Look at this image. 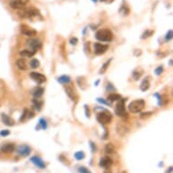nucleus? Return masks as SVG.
<instances>
[{"instance_id": "nucleus-26", "label": "nucleus", "mask_w": 173, "mask_h": 173, "mask_svg": "<svg viewBox=\"0 0 173 173\" xmlns=\"http://www.w3.org/2000/svg\"><path fill=\"white\" fill-rule=\"evenodd\" d=\"M120 99H122V96L119 93H110L107 98V100L111 102H117Z\"/></svg>"}, {"instance_id": "nucleus-27", "label": "nucleus", "mask_w": 173, "mask_h": 173, "mask_svg": "<svg viewBox=\"0 0 173 173\" xmlns=\"http://www.w3.org/2000/svg\"><path fill=\"white\" fill-rule=\"evenodd\" d=\"M33 104H34V107L36 108L37 111H40L41 108L43 106V102L39 100V98H34L33 100Z\"/></svg>"}, {"instance_id": "nucleus-6", "label": "nucleus", "mask_w": 173, "mask_h": 173, "mask_svg": "<svg viewBox=\"0 0 173 173\" xmlns=\"http://www.w3.org/2000/svg\"><path fill=\"white\" fill-rule=\"evenodd\" d=\"M28 2V0H12L10 2V6L13 9L23 10L25 9Z\"/></svg>"}, {"instance_id": "nucleus-39", "label": "nucleus", "mask_w": 173, "mask_h": 173, "mask_svg": "<svg viewBox=\"0 0 173 173\" xmlns=\"http://www.w3.org/2000/svg\"><path fill=\"white\" fill-rule=\"evenodd\" d=\"M151 114H152V113H151V112H148V113H142L141 114V119L148 118V117H150Z\"/></svg>"}, {"instance_id": "nucleus-34", "label": "nucleus", "mask_w": 173, "mask_h": 173, "mask_svg": "<svg viewBox=\"0 0 173 173\" xmlns=\"http://www.w3.org/2000/svg\"><path fill=\"white\" fill-rule=\"evenodd\" d=\"M28 113H29V112L27 111V109H25V110H24V113H22L21 117H20L19 121H20V122H23V121L25 120V118H28Z\"/></svg>"}, {"instance_id": "nucleus-25", "label": "nucleus", "mask_w": 173, "mask_h": 173, "mask_svg": "<svg viewBox=\"0 0 173 173\" xmlns=\"http://www.w3.org/2000/svg\"><path fill=\"white\" fill-rule=\"evenodd\" d=\"M119 14L122 16H127L130 14V8L127 5H121V8L119 9Z\"/></svg>"}, {"instance_id": "nucleus-36", "label": "nucleus", "mask_w": 173, "mask_h": 173, "mask_svg": "<svg viewBox=\"0 0 173 173\" xmlns=\"http://www.w3.org/2000/svg\"><path fill=\"white\" fill-rule=\"evenodd\" d=\"M163 72V66H158L156 69H155V73L157 75H161Z\"/></svg>"}, {"instance_id": "nucleus-5", "label": "nucleus", "mask_w": 173, "mask_h": 173, "mask_svg": "<svg viewBox=\"0 0 173 173\" xmlns=\"http://www.w3.org/2000/svg\"><path fill=\"white\" fill-rule=\"evenodd\" d=\"M115 114L119 117H124L126 115L125 100L120 99L119 101H117V104L115 106Z\"/></svg>"}, {"instance_id": "nucleus-23", "label": "nucleus", "mask_w": 173, "mask_h": 173, "mask_svg": "<svg viewBox=\"0 0 173 173\" xmlns=\"http://www.w3.org/2000/svg\"><path fill=\"white\" fill-rule=\"evenodd\" d=\"M150 81L148 78H145L142 82H141V90L142 92H146L148 91V90L150 89Z\"/></svg>"}, {"instance_id": "nucleus-9", "label": "nucleus", "mask_w": 173, "mask_h": 173, "mask_svg": "<svg viewBox=\"0 0 173 173\" xmlns=\"http://www.w3.org/2000/svg\"><path fill=\"white\" fill-rule=\"evenodd\" d=\"M30 77L33 79V81H34L36 82L39 84H42L44 82H46V77L40 73H37V72H32L30 73Z\"/></svg>"}, {"instance_id": "nucleus-8", "label": "nucleus", "mask_w": 173, "mask_h": 173, "mask_svg": "<svg viewBox=\"0 0 173 173\" xmlns=\"http://www.w3.org/2000/svg\"><path fill=\"white\" fill-rule=\"evenodd\" d=\"M65 91L67 94V96L70 98L73 102H76L78 100V94L76 93L74 88L72 85H65Z\"/></svg>"}, {"instance_id": "nucleus-30", "label": "nucleus", "mask_w": 173, "mask_h": 173, "mask_svg": "<svg viewBox=\"0 0 173 173\" xmlns=\"http://www.w3.org/2000/svg\"><path fill=\"white\" fill-rule=\"evenodd\" d=\"M77 84L80 87L84 89V86H86V79L84 77H78L77 79Z\"/></svg>"}, {"instance_id": "nucleus-20", "label": "nucleus", "mask_w": 173, "mask_h": 173, "mask_svg": "<svg viewBox=\"0 0 173 173\" xmlns=\"http://www.w3.org/2000/svg\"><path fill=\"white\" fill-rule=\"evenodd\" d=\"M143 74V70L142 68L139 67V68H136L135 70L132 72V77L135 81H138L141 78V76Z\"/></svg>"}, {"instance_id": "nucleus-31", "label": "nucleus", "mask_w": 173, "mask_h": 173, "mask_svg": "<svg viewBox=\"0 0 173 173\" xmlns=\"http://www.w3.org/2000/svg\"><path fill=\"white\" fill-rule=\"evenodd\" d=\"M29 65H30V67H31V68L36 69V68H38V67H39V65H40V62H39L37 59H32Z\"/></svg>"}, {"instance_id": "nucleus-19", "label": "nucleus", "mask_w": 173, "mask_h": 173, "mask_svg": "<svg viewBox=\"0 0 173 173\" xmlns=\"http://www.w3.org/2000/svg\"><path fill=\"white\" fill-rule=\"evenodd\" d=\"M36 54V52L33 50H29V49H25L19 52V55L21 57H25V58H30L33 57L34 55Z\"/></svg>"}, {"instance_id": "nucleus-38", "label": "nucleus", "mask_w": 173, "mask_h": 173, "mask_svg": "<svg viewBox=\"0 0 173 173\" xmlns=\"http://www.w3.org/2000/svg\"><path fill=\"white\" fill-rule=\"evenodd\" d=\"M165 39L167 40V41H170L172 39V30H169L167 34H166V36H165Z\"/></svg>"}, {"instance_id": "nucleus-15", "label": "nucleus", "mask_w": 173, "mask_h": 173, "mask_svg": "<svg viewBox=\"0 0 173 173\" xmlns=\"http://www.w3.org/2000/svg\"><path fill=\"white\" fill-rule=\"evenodd\" d=\"M15 150H16V146L13 143H5L1 147V149H0L2 153H5V154L13 153V152L15 151Z\"/></svg>"}, {"instance_id": "nucleus-18", "label": "nucleus", "mask_w": 173, "mask_h": 173, "mask_svg": "<svg viewBox=\"0 0 173 173\" xmlns=\"http://www.w3.org/2000/svg\"><path fill=\"white\" fill-rule=\"evenodd\" d=\"M16 67L19 69V70H21V71H25L27 69V64H26L25 60L23 59V58L17 59L16 63Z\"/></svg>"}, {"instance_id": "nucleus-2", "label": "nucleus", "mask_w": 173, "mask_h": 173, "mask_svg": "<svg viewBox=\"0 0 173 173\" xmlns=\"http://www.w3.org/2000/svg\"><path fill=\"white\" fill-rule=\"evenodd\" d=\"M145 107V102L142 99H139V100H134L131 102H130V104L128 106V109L130 113H141V111L144 109Z\"/></svg>"}, {"instance_id": "nucleus-1", "label": "nucleus", "mask_w": 173, "mask_h": 173, "mask_svg": "<svg viewBox=\"0 0 173 173\" xmlns=\"http://www.w3.org/2000/svg\"><path fill=\"white\" fill-rule=\"evenodd\" d=\"M95 38L101 42H111L113 39V34L110 29H100L96 32Z\"/></svg>"}, {"instance_id": "nucleus-11", "label": "nucleus", "mask_w": 173, "mask_h": 173, "mask_svg": "<svg viewBox=\"0 0 173 173\" xmlns=\"http://www.w3.org/2000/svg\"><path fill=\"white\" fill-rule=\"evenodd\" d=\"M109 49V46L104 44H101V43H95L93 45V50L96 54H102L107 52Z\"/></svg>"}, {"instance_id": "nucleus-7", "label": "nucleus", "mask_w": 173, "mask_h": 173, "mask_svg": "<svg viewBox=\"0 0 173 173\" xmlns=\"http://www.w3.org/2000/svg\"><path fill=\"white\" fill-rule=\"evenodd\" d=\"M20 31H21V33L23 34H25V36H28V37H33L37 34V32L36 29H34L31 26L25 25V24L20 25Z\"/></svg>"}, {"instance_id": "nucleus-17", "label": "nucleus", "mask_w": 173, "mask_h": 173, "mask_svg": "<svg viewBox=\"0 0 173 173\" xmlns=\"http://www.w3.org/2000/svg\"><path fill=\"white\" fill-rule=\"evenodd\" d=\"M2 121L5 125L6 126H14L15 125V120L11 118L10 116L6 114H2Z\"/></svg>"}, {"instance_id": "nucleus-40", "label": "nucleus", "mask_w": 173, "mask_h": 173, "mask_svg": "<svg viewBox=\"0 0 173 173\" xmlns=\"http://www.w3.org/2000/svg\"><path fill=\"white\" fill-rule=\"evenodd\" d=\"M70 43H71V45H76L78 43V39L76 38V37H73V38H71L70 39Z\"/></svg>"}, {"instance_id": "nucleus-3", "label": "nucleus", "mask_w": 173, "mask_h": 173, "mask_svg": "<svg viewBox=\"0 0 173 173\" xmlns=\"http://www.w3.org/2000/svg\"><path fill=\"white\" fill-rule=\"evenodd\" d=\"M23 17H26L32 20L34 19H42V16H41V13L38 9L36 8H30V9H23V11L20 13Z\"/></svg>"}, {"instance_id": "nucleus-28", "label": "nucleus", "mask_w": 173, "mask_h": 173, "mask_svg": "<svg viewBox=\"0 0 173 173\" xmlns=\"http://www.w3.org/2000/svg\"><path fill=\"white\" fill-rule=\"evenodd\" d=\"M111 62H112V59H110V60L106 61L105 63L102 65V68H101V70H100V73H101V74H102V73H104L106 72V70L108 69V67H109V65H110V64H111Z\"/></svg>"}, {"instance_id": "nucleus-33", "label": "nucleus", "mask_w": 173, "mask_h": 173, "mask_svg": "<svg viewBox=\"0 0 173 173\" xmlns=\"http://www.w3.org/2000/svg\"><path fill=\"white\" fill-rule=\"evenodd\" d=\"M38 128H41L42 130H45L47 128V123H46V121L45 119H40Z\"/></svg>"}, {"instance_id": "nucleus-37", "label": "nucleus", "mask_w": 173, "mask_h": 173, "mask_svg": "<svg viewBox=\"0 0 173 173\" xmlns=\"http://www.w3.org/2000/svg\"><path fill=\"white\" fill-rule=\"evenodd\" d=\"M10 134V130H3L0 131V135H1L2 137H5V136H8Z\"/></svg>"}, {"instance_id": "nucleus-35", "label": "nucleus", "mask_w": 173, "mask_h": 173, "mask_svg": "<svg viewBox=\"0 0 173 173\" xmlns=\"http://www.w3.org/2000/svg\"><path fill=\"white\" fill-rule=\"evenodd\" d=\"M78 171L79 173H91V170H88L86 167H84V166H81V167L78 168Z\"/></svg>"}, {"instance_id": "nucleus-44", "label": "nucleus", "mask_w": 173, "mask_h": 173, "mask_svg": "<svg viewBox=\"0 0 173 173\" xmlns=\"http://www.w3.org/2000/svg\"><path fill=\"white\" fill-rule=\"evenodd\" d=\"M89 107H87V105H84V109H85V115H86V117H90V112H89V109H88Z\"/></svg>"}, {"instance_id": "nucleus-16", "label": "nucleus", "mask_w": 173, "mask_h": 173, "mask_svg": "<svg viewBox=\"0 0 173 173\" xmlns=\"http://www.w3.org/2000/svg\"><path fill=\"white\" fill-rule=\"evenodd\" d=\"M30 161L36 166V167L40 169H45V163L43 161V160L38 156H34L30 159Z\"/></svg>"}, {"instance_id": "nucleus-42", "label": "nucleus", "mask_w": 173, "mask_h": 173, "mask_svg": "<svg viewBox=\"0 0 173 173\" xmlns=\"http://www.w3.org/2000/svg\"><path fill=\"white\" fill-rule=\"evenodd\" d=\"M100 1L102 2V3H105V4H112L114 0H100Z\"/></svg>"}, {"instance_id": "nucleus-45", "label": "nucleus", "mask_w": 173, "mask_h": 173, "mask_svg": "<svg viewBox=\"0 0 173 173\" xmlns=\"http://www.w3.org/2000/svg\"><path fill=\"white\" fill-rule=\"evenodd\" d=\"M103 173H112V172H111L109 170H104V172H103Z\"/></svg>"}, {"instance_id": "nucleus-14", "label": "nucleus", "mask_w": 173, "mask_h": 173, "mask_svg": "<svg viewBox=\"0 0 173 173\" xmlns=\"http://www.w3.org/2000/svg\"><path fill=\"white\" fill-rule=\"evenodd\" d=\"M113 160L110 157H103V158H102L101 160H100L99 165H100L101 168L108 170V169H110L111 166L113 165Z\"/></svg>"}, {"instance_id": "nucleus-32", "label": "nucleus", "mask_w": 173, "mask_h": 173, "mask_svg": "<svg viewBox=\"0 0 173 173\" xmlns=\"http://www.w3.org/2000/svg\"><path fill=\"white\" fill-rule=\"evenodd\" d=\"M153 31L152 30H146L142 34H141V39H145V38H148L150 36H151L152 34H153Z\"/></svg>"}, {"instance_id": "nucleus-12", "label": "nucleus", "mask_w": 173, "mask_h": 173, "mask_svg": "<svg viewBox=\"0 0 173 173\" xmlns=\"http://www.w3.org/2000/svg\"><path fill=\"white\" fill-rule=\"evenodd\" d=\"M16 152L22 157H27L31 152V148L28 145H20L16 149Z\"/></svg>"}, {"instance_id": "nucleus-13", "label": "nucleus", "mask_w": 173, "mask_h": 173, "mask_svg": "<svg viewBox=\"0 0 173 173\" xmlns=\"http://www.w3.org/2000/svg\"><path fill=\"white\" fill-rule=\"evenodd\" d=\"M27 45L30 46V48L36 52V50H39L41 47H42V43L40 42L38 39H34V38H31L29 40H27Z\"/></svg>"}, {"instance_id": "nucleus-43", "label": "nucleus", "mask_w": 173, "mask_h": 173, "mask_svg": "<svg viewBox=\"0 0 173 173\" xmlns=\"http://www.w3.org/2000/svg\"><path fill=\"white\" fill-rule=\"evenodd\" d=\"M90 145H91V148H92V150H93V152H95V151H96V147H95V144H94L93 141H91V142H90Z\"/></svg>"}, {"instance_id": "nucleus-47", "label": "nucleus", "mask_w": 173, "mask_h": 173, "mask_svg": "<svg viewBox=\"0 0 173 173\" xmlns=\"http://www.w3.org/2000/svg\"><path fill=\"white\" fill-rule=\"evenodd\" d=\"M122 173H127V172H122Z\"/></svg>"}, {"instance_id": "nucleus-46", "label": "nucleus", "mask_w": 173, "mask_h": 173, "mask_svg": "<svg viewBox=\"0 0 173 173\" xmlns=\"http://www.w3.org/2000/svg\"><path fill=\"white\" fill-rule=\"evenodd\" d=\"M92 1H93V2H96V1H97V0H92Z\"/></svg>"}, {"instance_id": "nucleus-29", "label": "nucleus", "mask_w": 173, "mask_h": 173, "mask_svg": "<svg viewBox=\"0 0 173 173\" xmlns=\"http://www.w3.org/2000/svg\"><path fill=\"white\" fill-rule=\"evenodd\" d=\"M74 158L77 161H82V160H84V159L85 158V154H84V151H77V152H75V153H74Z\"/></svg>"}, {"instance_id": "nucleus-4", "label": "nucleus", "mask_w": 173, "mask_h": 173, "mask_svg": "<svg viewBox=\"0 0 173 173\" xmlns=\"http://www.w3.org/2000/svg\"><path fill=\"white\" fill-rule=\"evenodd\" d=\"M96 118H97V121L102 123V124H108L112 122L113 117L111 115L110 113H108L107 111H102V112H100L97 113V116H96Z\"/></svg>"}, {"instance_id": "nucleus-24", "label": "nucleus", "mask_w": 173, "mask_h": 173, "mask_svg": "<svg viewBox=\"0 0 173 173\" xmlns=\"http://www.w3.org/2000/svg\"><path fill=\"white\" fill-rule=\"evenodd\" d=\"M57 82L62 84H67L71 82V78H70V76H68V75H62L57 78Z\"/></svg>"}, {"instance_id": "nucleus-22", "label": "nucleus", "mask_w": 173, "mask_h": 173, "mask_svg": "<svg viewBox=\"0 0 173 173\" xmlns=\"http://www.w3.org/2000/svg\"><path fill=\"white\" fill-rule=\"evenodd\" d=\"M44 93V89L42 87H36L33 90L32 94L34 98H40Z\"/></svg>"}, {"instance_id": "nucleus-41", "label": "nucleus", "mask_w": 173, "mask_h": 173, "mask_svg": "<svg viewBox=\"0 0 173 173\" xmlns=\"http://www.w3.org/2000/svg\"><path fill=\"white\" fill-rule=\"evenodd\" d=\"M97 101H98L99 102H101V103H103V104H105V105H110V103H109V102H105L104 100H103V99L98 98Z\"/></svg>"}, {"instance_id": "nucleus-10", "label": "nucleus", "mask_w": 173, "mask_h": 173, "mask_svg": "<svg viewBox=\"0 0 173 173\" xmlns=\"http://www.w3.org/2000/svg\"><path fill=\"white\" fill-rule=\"evenodd\" d=\"M116 131L120 136L124 137L125 135H127V133L129 132V127L126 125L125 123H123V122H121L116 125Z\"/></svg>"}, {"instance_id": "nucleus-21", "label": "nucleus", "mask_w": 173, "mask_h": 173, "mask_svg": "<svg viewBox=\"0 0 173 173\" xmlns=\"http://www.w3.org/2000/svg\"><path fill=\"white\" fill-rule=\"evenodd\" d=\"M104 151H105V153H107V154H113V153H115V151H116V148H115V146L113 143H107L105 145Z\"/></svg>"}]
</instances>
